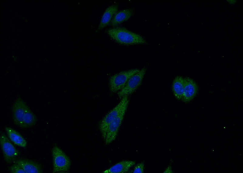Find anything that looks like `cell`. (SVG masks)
<instances>
[{
    "instance_id": "cell-17",
    "label": "cell",
    "mask_w": 243,
    "mask_h": 173,
    "mask_svg": "<svg viewBox=\"0 0 243 173\" xmlns=\"http://www.w3.org/2000/svg\"><path fill=\"white\" fill-rule=\"evenodd\" d=\"M144 162L139 163L135 167L133 171L134 173H143L144 170Z\"/></svg>"
},
{
    "instance_id": "cell-16",
    "label": "cell",
    "mask_w": 243,
    "mask_h": 173,
    "mask_svg": "<svg viewBox=\"0 0 243 173\" xmlns=\"http://www.w3.org/2000/svg\"><path fill=\"white\" fill-rule=\"evenodd\" d=\"M9 170L10 172L11 173H26L22 167L16 163L11 166L9 168Z\"/></svg>"
},
{
    "instance_id": "cell-18",
    "label": "cell",
    "mask_w": 243,
    "mask_h": 173,
    "mask_svg": "<svg viewBox=\"0 0 243 173\" xmlns=\"http://www.w3.org/2000/svg\"><path fill=\"white\" fill-rule=\"evenodd\" d=\"M173 171L172 169V167L170 165H169L166 168L165 170L163 171V173H173Z\"/></svg>"
},
{
    "instance_id": "cell-10",
    "label": "cell",
    "mask_w": 243,
    "mask_h": 173,
    "mask_svg": "<svg viewBox=\"0 0 243 173\" xmlns=\"http://www.w3.org/2000/svg\"><path fill=\"white\" fill-rule=\"evenodd\" d=\"M26 173H42L43 171L41 165L33 161L25 159L15 160L14 161Z\"/></svg>"
},
{
    "instance_id": "cell-4",
    "label": "cell",
    "mask_w": 243,
    "mask_h": 173,
    "mask_svg": "<svg viewBox=\"0 0 243 173\" xmlns=\"http://www.w3.org/2000/svg\"><path fill=\"white\" fill-rule=\"evenodd\" d=\"M53 162V173L68 172L71 165L69 157L57 146L51 150Z\"/></svg>"
},
{
    "instance_id": "cell-13",
    "label": "cell",
    "mask_w": 243,
    "mask_h": 173,
    "mask_svg": "<svg viewBox=\"0 0 243 173\" xmlns=\"http://www.w3.org/2000/svg\"><path fill=\"white\" fill-rule=\"evenodd\" d=\"M4 129L8 137L14 144L22 148L26 147L27 141L18 132L9 127H5Z\"/></svg>"
},
{
    "instance_id": "cell-6",
    "label": "cell",
    "mask_w": 243,
    "mask_h": 173,
    "mask_svg": "<svg viewBox=\"0 0 243 173\" xmlns=\"http://www.w3.org/2000/svg\"><path fill=\"white\" fill-rule=\"evenodd\" d=\"M146 70V68H143L132 76L124 87L118 92L119 97L121 99L133 93L141 84Z\"/></svg>"
},
{
    "instance_id": "cell-7",
    "label": "cell",
    "mask_w": 243,
    "mask_h": 173,
    "mask_svg": "<svg viewBox=\"0 0 243 173\" xmlns=\"http://www.w3.org/2000/svg\"><path fill=\"white\" fill-rule=\"evenodd\" d=\"M0 143L4 160L8 164L14 161L19 154V152L15 147L7 136L3 134L0 135Z\"/></svg>"
},
{
    "instance_id": "cell-3",
    "label": "cell",
    "mask_w": 243,
    "mask_h": 173,
    "mask_svg": "<svg viewBox=\"0 0 243 173\" xmlns=\"http://www.w3.org/2000/svg\"><path fill=\"white\" fill-rule=\"evenodd\" d=\"M129 100L128 96H125L121 98L118 104L111 110L102 120L98 124V128L104 139L108 126L122 112L126 111Z\"/></svg>"
},
{
    "instance_id": "cell-14",
    "label": "cell",
    "mask_w": 243,
    "mask_h": 173,
    "mask_svg": "<svg viewBox=\"0 0 243 173\" xmlns=\"http://www.w3.org/2000/svg\"><path fill=\"white\" fill-rule=\"evenodd\" d=\"M134 10L132 8H128L117 12L110 22V25L115 26L127 20L132 15Z\"/></svg>"
},
{
    "instance_id": "cell-11",
    "label": "cell",
    "mask_w": 243,
    "mask_h": 173,
    "mask_svg": "<svg viewBox=\"0 0 243 173\" xmlns=\"http://www.w3.org/2000/svg\"><path fill=\"white\" fill-rule=\"evenodd\" d=\"M118 9V6L116 5H111L106 9L102 16L96 32H98L110 23Z\"/></svg>"
},
{
    "instance_id": "cell-2",
    "label": "cell",
    "mask_w": 243,
    "mask_h": 173,
    "mask_svg": "<svg viewBox=\"0 0 243 173\" xmlns=\"http://www.w3.org/2000/svg\"><path fill=\"white\" fill-rule=\"evenodd\" d=\"M107 33L117 43L125 45L146 43L145 39L140 35L121 27L109 29Z\"/></svg>"
},
{
    "instance_id": "cell-12",
    "label": "cell",
    "mask_w": 243,
    "mask_h": 173,
    "mask_svg": "<svg viewBox=\"0 0 243 173\" xmlns=\"http://www.w3.org/2000/svg\"><path fill=\"white\" fill-rule=\"evenodd\" d=\"M135 164L134 161L124 160L120 161L104 171V173H126Z\"/></svg>"
},
{
    "instance_id": "cell-1",
    "label": "cell",
    "mask_w": 243,
    "mask_h": 173,
    "mask_svg": "<svg viewBox=\"0 0 243 173\" xmlns=\"http://www.w3.org/2000/svg\"><path fill=\"white\" fill-rule=\"evenodd\" d=\"M14 124L22 128L34 126L37 121V117L26 102L20 97L17 98L12 108Z\"/></svg>"
},
{
    "instance_id": "cell-19",
    "label": "cell",
    "mask_w": 243,
    "mask_h": 173,
    "mask_svg": "<svg viewBox=\"0 0 243 173\" xmlns=\"http://www.w3.org/2000/svg\"><path fill=\"white\" fill-rule=\"evenodd\" d=\"M226 1L229 4L231 5H234L237 2V0H226Z\"/></svg>"
},
{
    "instance_id": "cell-8",
    "label": "cell",
    "mask_w": 243,
    "mask_h": 173,
    "mask_svg": "<svg viewBox=\"0 0 243 173\" xmlns=\"http://www.w3.org/2000/svg\"><path fill=\"white\" fill-rule=\"evenodd\" d=\"M126 111L122 112L111 123L106 130L104 139L106 144L111 143L116 138Z\"/></svg>"
},
{
    "instance_id": "cell-15",
    "label": "cell",
    "mask_w": 243,
    "mask_h": 173,
    "mask_svg": "<svg viewBox=\"0 0 243 173\" xmlns=\"http://www.w3.org/2000/svg\"><path fill=\"white\" fill-rule=\"evenodd\" d=\"M184 86V78L180 76H176L174 79L172 84V90L176 99H182Z\"/></svg>"
},
{
    "instance_id": "cell-9",
    "label": "cell",
    "mask_w": 243,
    "mask_h": 173,
    "mask_svg": "<svg viewBox=\"0 0 243 173\" xmlns=\"http://www.w3.org/2000/svg\"><path fill=\"white\" fill-rule=\"evenodd\" d=\"M184 86L182 100L185 103L192 100L197 95L198 90V86L192 79L187 77L184 78Z\"/></svg>"
},
{
    "instance_id": "cell-5",
    "label": "cell",
    "mask_w": 243,
    "mask_h": 173,
    "mask_svg": "<svg viewBox=\"0 0 243 173\" xmlns=\"http://www.w3.org/2000/svg\"><path fill=\"white\" fill-rule=\"evenodd\" d=\"M139 70L137 69H133L122 71L112 76L109 80L111 91L113 93L118 92L124 87L129 78Z\"/></svg>"
}]
</instances>
